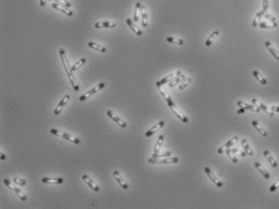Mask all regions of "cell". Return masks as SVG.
I'll use <instances>...</instances> for the list:
<instances>
[{
  "mask_svg": "<svg viewBox=\"0 0 279 209\" xmlns=\"http://www.w3.org/2000/svg\"><path fill=\"white\" fill-rule=\"evenodd\" d=\"M107 114H108V116H109L112 120H113L115 121V122H116L118 125L121 126V128H126V126H127V124H126L124 121L122 120H121V119H120L118 116H116V115H115L113 112H112V111H110V110H108Z\"/></svg>",
  "mask_w": 279,
  "mask_h": 209,
  "instance_id": "obj_11",
  "label": "cell"
},
{
  "mask_svg": "<svg viewBox=\"0 0 279 209\" xmlns=\"http://www.w3.org/2000/svg\"><path fill=\"white\" fill-rule=\"evenodd\" d=\"M3 182H4V183L7 185V186H8V188H10L11 190H15V186L11 182L9 181V180H7V179H4L3 180Z\"/></svg>",
  "mask_w": 279,
  "mask_h": 209,
  "instance_id": "obj_45",
  "label": "cell"
},
{
  "mask_svg": "<svg viewBox=\"0 0 279 209\" xmlns=\"http://www.w3.org/2000/svg\"><path fill=\"white\" fill-rule=\"evenodd\" d=\"M113 176H114V178H116V181L118 182V183L121 185L122 188H124L125 190L128 189V185H127V183H126V182L124 181V179L121 178V176L120 175V174H119V172L118 171L113 172Z\"/></svg>",
  "mask_w": 279,
  "mask_h": 209,
  "instance_id": "obj_18",
  "label": "cell"
},
{
  "mask_svg": "<svg viewBox=\"0 0 279 209\" xmlns=\"http://www.w3.org/2000/svg\"><path fill=\"white\" fill-rule=\"evenodd\" d=\"M88 46L90 47V48H92V49H96V50H98V51L101 52V53H104V52H106V49H105L104 47L101 46V45H97V44H96V43H94V42H89Z\"/></svg>",
  "mask_w": 279,
  "mask_h": 209,
  "instance_id": "obj_27",
  "label": "cell"
},
{
  "mask_svg": "<svg viewBox=\"0 0 279 209\" xmlns=\"http://www.w3.org/2000/svg\"><path fill=\"white\" fill-rule=\"evenodd\" d=\"M59 54H60L61 59H62V64L64 65V69H65L66 75L68 76V79L70 80V83H71V85H72V87H73V88L74 89L75 91H79V85L76 83V81H75V79L74 78V75H72V72H70V65H69V62H68V60L66 58V53L64 50L63 49H60L59 50Z\"/></svg>",
  "mask_w": 279,
  "mask_h": 209,
  "instance_id": "obj_1",
  "label": "cell"
},
{
  "mask_svg": "<svg viewBox=\"0 0 279 209\" xmlns=\"http://www.w3.org/2000/svg\"><path fill=\"white\" fill-rule=\"evenodd\" d=\"M163 125H164V122H163V121H159L158 124H156L155 125H154L153 127L150 129V130L147 131V132H146L145 136H146L147 137H150V136H151L155 132H156L157 131L159 130V129H160Z\"/></svg>",
  "mask_w": 279,
  "mask_h": 209,
  "instance_id": "obj_12",
  "label": "cell"
},
{
  "mask_svg": "<svg viewBox=\"0 0 279 209\" xmlns=\"http://www.w3.org/2000/svg\"><path fill=\"white\" fill-rule=\"evenodd\" d=\"M45 3H46V0H40V5H41V7H45Z\"/></svg>",
  "mask_w": 279,
  "mask_h": 209,
  "instance_id": "obj_48",
  "label": "cell"
},
{
  "mask_svg": "<svg viewBox=\"0 0 279 209\" xmlns=\"http://www.w3.org/2000/svg\"><path fill=\"white\" fill-rule=\"evenodd\" d=\"M219 33L218 32V31H214V32H213V33H211V35L209 36V38H208V39L206 40V41H205V46L207 47L210 46L211 44L214 42V40L219 37Z\"/></svg>",
  "mask_w": 279,
  "mask_h": 209,
  "instance_id": "obj_25",
  "label": "cell"
},
{
  "mask_svg": "<svg viewBox=\"0 0 279 209\" xmlns=\"http://www.w3.org/2000/svg\"><path fill=\"white\" fill-rule=\"evenodd\" d=\"M237 105L239 107H242V108H244L245 110H251V111L256 112H260V107H257L255 104H247V103L242 102V101H238Z\"/></svg>",
  "mask_w": 279,
  "mask_h": 209,
  "instance_id": "obj_9",
  "label": "cell"
},
{
  "mask_svg": "<svg viewBox=\"0 0 279 209\" xmlns=\"http://www.w3.org/2000/svg\"><path fill=\"white\" fill-rule=\"evenodd\" d=\"M265 46H266V48L268 49V50L271 53V54L274 57L275 59L279 60V53L276 50V49H275L274 47L271 45V43H270V41L265 42Z\"/></svg>",
  "mask_w": 279,
  "mask_h": 209,
  "instance_id": "obj_20",
  "label": "cell"
},
{
  "mask_svg": "<svg viewBox=\"0 0 279 209\" xmlns=\"http://www.w3.org/2000/svg\"><path fill=\"white\" fill-rule=\"evenodd\" d=\"M171 156V153L170 152H163V153H160L159 151L158 153H154L152 154V157L153 158H164V157H169Z\"/></svg>",
  "mask_w": 279,
  "mask_h": 209,
  "instance_id": "obj_33",
  "label": "cell"
},
{
  "mask_svg": "<svg viewBox=\"0 0 279 209\" xmlns=\"http://www.w3.org/2000/svg\"><path fill=\"white\" fill-rule=\"evenodd\" d=\"M259 26L261 28H276L278 26V23L276 22H271V23H267V22H261L259 23Z\"/></svg>",
  "mask_w": 279,
  "mask_h": 209,
  "instance_id": "obj_32",
  "label": "cell"
},
{
  "mask_svg": "<svg viewBox=\"0 0 279 209\" xmlns=\"http://www.w3.org/2000/svg\"><path fill=\"white\" fill-rule=\"evenodd\" d=\"M185 79V76L184 75H181L180 76H178V77H177V78H175L174 79H172V81L169 83V87H174V86H176V85H177L178 83H181L182 81H184Z\"/></svg>",
  "mask_w": 279,
  "mask_h": 209,
  "instance_id": "obj_26",
  "label": "cell"
},
{
  "mask_svg": "<svg viewBox=\"0 0 279 209\" xmlns=\"http://www.w3.org/2000/svg\"><path fill=\"white\" fill-rule=\"evenodd\" d=\"M13 182H14L15 183L18 184V185H20V186H25L26 185V182L23 180V179L18 178H13Z\"/></svg>",
  "mask_w": 279,
  "mask_h": 209,
  "instance_id": "obj_42",
  "label": "cell"
},
{
  "mask_svg": "<svg viewBox=\"0 0 279 209\" xmlns=\"http://www.w3.org/2000/svg\"><path fill=\"white\" fill-rule=\"evenodd\" d=\"M116 23L114 22H98L95 23V28H114L116 27Z\"/></svg>",
  "mask_w": 279,
  "mask_h": 209,
  "instance_id": "obj_17",
  "label": "cell"
},
{
  "mask_svg": "<svg viewBox=\"0 0 279 209\" xmlns=\"http://www.w3.org/2000/svg\"><path fill=\"white\" fill-rule=\"evenodd\" d=\"M181 75H182L181 72V71H177V72H173L172 74H170L169 75H167L166 77H164L163 79H162L160 81H159L156 83V86L157 87H159V86H162L163 84L167 83L168 82H171L172 79H175V77H178L180 76Z\"/></svg>",
  "mask_w": 279,
  "mask_h": 209,
  "instance_id": "obj_5",
  "label": "cell"
},
{
  "mask_svg": "<svg viewBox=\"0 0 279 209\" xmlns=\"http://www.w3.org/2000/svg\"><path fill=\"white\" fill-rule=\"evenodd\" d=\"M43 183H56V184H61L63 182V179L61 178H43L41 179Z\"/></svg>",
  "mask_w": 279,
  "mask_h": 209,
  "instance_id": "obj_19",
  "label": "cell"
},
{
  "mask_svg": "<svg viewBox=\"0 0 279 209\" xmlns=\"http://www.w3.org/2000/svg\"><path fill=\"white\" fill-rule=\"evenodd\" d=\"M252 75H254V77H255V78H256V79H257V80H258L261 84H263V85H266V84H267V81H266V79H265L262 75H260L259 72H257L256 70H254V71L252 72Z\"/></svg>",
  "mask_w": 279,
  "mask_h": 209,
  "instance_id": "obj_31",
  "label": "cell"
},
{
  "mask_svg": "<svg viewBox=\"0 0 279 209\" xmlns=\"http://www.w3.org/2000/svg\"><path fill=\"white\" fill-rule=\"evenodd\" d=\"M178 161H179V159L176 157L165 158V159H158V158L152 157L149 159L148 162L151 163V164H170V163H177L178 162Z\"/></svg>",
  "mask_w": 279,
  "mask_h": 209,
  "instance_id": "obj_3",
  "label": "cell"
},
{
  "mask_svg": "<svg viewBox=\"0 0 279 209\" xmlns=\"http://www.w3.org/2000/svg\"><path fill=\"white\" fill-rule=\"evenodd\" d=\"M204 170L205 172L206 173V174L208 175V177L211 179V181L213 182L216 186H218L219 187H222L223 186V182L219 181V179H218V178L216 177V175H214V174L212 172V170L209 168L205 167Z\"/></svg>",
  "mask_w": 279,
  "mask_h": 209,
  "instance_id": "obj_6",
  "label": "cell"
},
{
  "mask_svg": "<svg viewBox=\"0 0 279 209\" xmlns=\"http://www.w3.org/2000/svg\"><path fill=\"white\" fill-rule=\"evenodd\" d=\"M190 82H191V78H185V79L184 81H182L181 85L179 86L180 90H183V89L185 88L186 87H187L189 84L190 83Z\"/></svg>",
  "mask_w": 279,
  "mask_h": 209,
  "instance_id": "obj_38",
  "label": "cell"
},
{
  "mask_svg": "<svg viewBox=\"0 0 279 209\" xmlns=\"http://www.w3.org/2000/svg\"><path fill=\"white\" fill-rule=\"evenodd\" d=\"M169 107L171 108V110L172 111V112H173V113H174V114H175V115H176V116H177V117H178V118L182 121V122H184V123H188V121H189L188 118L185 117V116H183L181 113L177 110V107H176V105H175L174 103L172 104L171 106H169Z\"/></svg>",
  "mask_w": 279,
  "mask_h": 209,
  "instance_id": "obj_14",
  "label": "cell"
},
{
  "mask_svg": "<svg viewBox=\"0 0 279 209\" xmlns=\"http://www.w3.org/2000/svg\"><path fill=\"white\" fill-rule=\"evenodd\" d=\"M141 6H142V5H141L140 3H137L136 5H135V11H134V22H138V10H140Z\"/></svg>",
  "mask_w": 279,
  "mask_h": 209,
  "instance_id": "obj_37",
  "label": "cell"
},
{
  "mask_svg": "<svg viewBox=\"0 0 279 209\" xmlns=\"http://www.w3.org/2000/svg\"><path fill=\"white\" fill-rule=\"evenodd\" d=\"M14 191L18 195V196L20 198V200H22V201H25V200H27V198H26V196L25 195H23V193H22V191L21 190H19V188H17V187H15V190H14Z\"/></svg>",
  "mask_w": 279,
  "mask_h": 209,
  "instance_id": "obj_39",
  "label": "cell"
},
{
  "mask_svg": "<svg viewBox=\"0 0 279 209\" xmlns=\"http://www.w3.org/2000/svg\"><path fill=\"white\" fill-rule=\"evenodd\" d=\"M69 99H70V95H65L64 97L62 98V99L60 101L59 104L58 105V107H56L55 111H54V114H55V115H59V114H60L61 112H62V110L63 109V107H65L66 104L68 103Z\"/></svg>",
  "mask_w": 279,
  "mask_h": 209,
  "instance_id": "obj_8",
  "label": "cell"
},
{
  "mask_svg": "<svg viewBox=\"0 0 279 209\" xmlns=\"http://www.w3.org/2000/svg\"><path fill=\"white\" fill-rule=\"evenodd\" d=\"M104 87H105V84L103 83L98 84L96 87H95L93 89L90 90V91H88L87 93H85L83 95H81V96L79 97V100H80V101H84V100H85L86 99H88V98L90 97L91 95H94V94H96V92H98L99 91H100V90L104 88Z\"/></svg>",
  "mask_w": 279,
  "mask_h": 209,
  "instance_id": "obj_4",
  "label": "cell"
},
{
  "mask_svg": "<svg viewBox=\"0 0 279 209\" xmlns=\"http://www.w3.org/2000/svg\"><path fill=\"white\" fill-rule=\"evenodd\" d=\"M241 145H242V147L244 148V151H245V153L248 155V156H252V154H253V151L252 150V149L250 148V146H249V144H248V140H247L246 139H243L241 140Z\"/></svg>",
  "mask_w": 279,
  "mask_h": 209,
  "instance_id": "obj_23",
  "label": "cell"
},
{
  "mask_svg": "<svg viewBox=\"0 0 279 209\" xmlns=\"http://www.w3.org/2000/svg\"><path fill=\"white\" fill-rule=\"evenodd\" d=\"M231 151L234 153V154L238 155V156H240V157H242V158H244L247 154L245 152H244V151H242V150H240V149H231Z\"/></svg>",
  "mask_w": 279,
  "mask_h": 209,
  "instance_id": "obj_41",
  "label": "cell"
},
{
  "mask_svg": "<svg viewBox=\"0 0 279 209\" xmlns=\"http://www.w3.org/2000/svg\"><path fill=\"white\" fill-rule=\"evenodd\" d=\"M167 41L170 42V43H173V44H176V45H181L184 44L183 40L177 39V38H173V37H167Z\"/></svg>",
  "mask_w": 279,
  "mask_h": 209,
  "instance_id": "obj_34",
  "label": "cell"
},
{
  "mask_svg": "<svg viewBox=\"0 0 279 209\" xmlns=\"http://www.w3.org/2000/svg\"><path fill=\"white\" fill-rule=\"evenodd\" d=\"M50 132H51L52 134L56 135V136H61V137H62V138H64V139L67 140H70V141H71L72 143H74V144H79V143H80V140H79L78 138H76V137H74V136H72L67 134V133H65V132H62V131L57 130V129H53V128H52L51 130H50Z\"/></svg>",
  "mask_w": 279,
  "mask_h": 209,
  "instance_id": "obj_2",
  "label": "cell"
},
{
  "mask_svg": "<svg viewBox=\"0 0 279 209\" xmlns=\"http://www.w3.org/2000/svg\"><path fill=\"white\" fill-rule=\"evenodd\" d=\"M126 23H127V24L129 25V27L132 29V31H133V32H134L137 36H141V35H142V33H142V31H141L139 28H138V27L135 25L134 23L131 19H126Z\"/></svg>",
  "mask_w": 279,
  "mask_h": 209,
  "instance_id": "obj_21",
  "label": "cell"
},
{
  "mask_svg": "<svg viewBox=\"0 0 279 209\" xmlns=\"http://www.w3.org/2000/svg\"><path fill=\"white\" fill-rule=\"evenodd\" d=\"M271 110L274 111V112H279V107L278 106H272L271 107Z\"/></svg>",
  "mask_w": 279,
  "mask_h": 209,
  "instance_id": "obj_47",
  "label": "cell"
},
{
  "mask_svg": "<svg viewBox=\"0 0 279 209\" xmlns=\"http://www.w3.org/2000/svg\"><path fill=\"white\" fill-rule=\"evenodd\" d=\"M268 7H269V1L268 0H263V9H262V11L265 12L268 10Z\"/></svg>",
  "mask_w": 279,
  "mask_h": 209,
  "instance_id": "obj_46",
  "label": "cell"
},
{
  "mask_svg": "<svg viewBox=\"0 0 279 209\" xmlns=\"http://www.w3.org/2000/svg\"><path fill=\"white\" fill-rule=\"evenodd\" d=\"M264 155L266 158V159L268 160V162L270 163V165L274 168H276L278 166V163L276 162V161L274 160V158L272 157V155L270 154V153L268 150H265L264 151Z\"/></svg>",
  "mask_w": 279,
  "mask_h": 209,
  "instance_id": "obj_24",
  "label": "cell"
},
{
  "mask_svg": "<svg viewBox=\"0 0 279 209\" xmlns=\"http://www.w3.org/2000/svg\"><path fill=\"white\" fill-rule=\"evenodd\" d=\"M278 187H279V178L277 180V181L275 182L274 183L272 186H270V190L271 191V192H274V191H275V190H277Z\"/></svg>",
  "mask_w": 279,
  "mask_h": 209,
  "instance_id": "obj_44",
  "label": "cell"
},
{
  "mask_svg": "<svg viewBox=\"0 0 279 209\" xmlns=\"http://www.w3.org/2000/svg\"><path fill=\"white\" fill-rule=\"evenodd\" d=\"M5 158H6V157H5L4 154H3V153H1V159H2V160H4Z\"/></svg>",
  "mask_w": 279,
  "mask_h": 209,
  "instance_id": "obj_50",
  "label": "cell"
},
{
  "mask_svg": "<svg viewBox=\"0 0 279 209\" xmlns=\"http://www.w3.org/2000/svg\"><path fill=\"white\" fill-rule=\"evenodd\" d=\"M82 178L84 179V181L93 190H95V191H99L100 190V188L98 187V186L92 180V178H90V177H88L87 174H84V175H83L82 176Z\"/></svg>",
  "mask_w": 279,
  "mask_h": 209,
  "instance_id": "obj_13",
  "label": "cell"
},
{
  "mask_svg": "<svg viewBox=\"0 0 279 209\" xmlns=\"http://www.w3.org/2000/svg\"><path fill=\"white\" fill-rule=\"evenodd\" d=\"M252 104H255V105H256L257 107H260V109H262L264 112H266V113H267L268 115H270V116H274V111L270 110V108L267 107V106H265V104H263L262 103H260V101H258V100L256 99H252Z\"/></svg>",
  "mask_w": 279,
  "mask_h": 209,
  "instance_id": "obj_7",
  "label": "cell"
},
{
  "mask_svg": "<svg viewBox=\"0 0 279 209\" xmlns=\"http://www.w3.org/2000/svg\"><path fill=\"white\" fill-rule=\"evenodd\" d=\"M252 125L254 126L255 127V128H256V130L258 131L259 132H260V134H261V136H267V132H266V131L261 127V126L256 122V121H255V120H253L252 121Z\"/></svg>",
  "mask_w": 279,
  "mask_h": 209,
  "instance_id": "obj_30",
  "label": "cell"
},
{
  "mask_svg": "<svg viewBox=\"0 0 279 209\" xmlns=\"http://www.w3.org/2000/svg\"><path fill=\"white\" fill-rule=\"evenodd\" d=\"M140 12L142 15V24L143 27H147L148 25V20H147V11H146V7L144 6H141L140 7Z\"/></svg>",
  "mask_w": 279,
  "mask_h": 209,
  "instance_id": "obj_16",
  "label": "cell"
},
{
  "mask_svg": "<svg viewBox=\"0 0 279 209\" xmlns=\"http://www.w3.org/2000/svg\"><path fill=\"white\" fill-rule=\"evenodd\" d=\"M261 16H262L261 11H260V12H257V13H256V16H255V19H254L253 22H252V26H253V27H256L257 25H259Z\"/></svg>",
  "mask_w": 279,
  "mask_h": 209,
  "instance_id": "obj_36",
  "label": "cell"
},
{
  "mask_svg": "<svg viewBox=\"0 0 279 209\" xmlns=\"http://www.w3.org/2000/svg\"><path fill=\"white\" fill-rule=\"evenodd\" d=\"M163 139H164V136H163V135H160L158 137V140L156 141V144L155 146V148H154V152L155 153H158L159 151V149H160L161 146H162V143H163Z\"/></svg>",
  "mask_w": 279,
  "mask_h": 209,
  "instance_id": "obj_28",
  "label": "cell"
},
{
  "mask_svg": "<svg viewBox=\"0 0 279 209\" xmlns=\"http://www.w3.org/2000/svg\"><path fill=\"white\" fill-rule=\"evenodd\" d=\"M52 7H53L54 9L60 11H62V13H64V14H66V15H68V16H72V15H73V11H70V10L69 9V7H67L62 6V5L60 6V5H58V3H53V4H52Z\"/></svg>",
  "mask_w": 279,
  "mask_h": 209,
  "instance_id": "obj_10",
  "label": "cell"
},
{
  "mask_svg": "<svg viewBox=\"0 0 279 209\" xmlns=\"http://www.w3.org/2000/svg\"><path fill=\"white\" fill-rule=\"evenodd\" d=\"M49 1H50V0H49Z\"/></svg>",
  "mask_w": 279,
  "mask_h": 209,
  "instance_id": "obj_51",
  "label": "cell"
},
{
  "mask_svg": "<svg viewBox=\"0 0 279 209\" xmlns=\"http://www.w3.org/2000/svg\"><path fill=\"white\" fill-rule=\"evenodd\" d=\"M227 156L229 157V158L232 161V162L234 163L238 162V159L236 158V156H234V153L231 151V149L227 148Z\"/></svg>",
  "mask_w": 279,
  "mask_h": 209,
  "instance_id": "obj_35",
  "label": "cell"
},
{
  "mask_svg": "<svg viewBox=\"0 0 279 209\" xmlns=\"http://www.w3.org/2000/svg\"><path fill=\"white\" fill-rule=\"evenodd\" d=\"M261 14H262V15H264L266 19H268L269 20H270L271 22H276V18H275L274 15H272L267 13L266 11H265V12H263L262 11H261Z\"/></svg>",
  "mask_w": 279,
  "mask_h": 209,
  "instance_id": "obj_40",
  "label": "cell"
},
{
  "mask_svg": "<svg viewBox=\"0 0 279 209\" xmlns=\"http://www.w3.org/2000/svg\"><path fill=\"white\" fill-rule=\"evenodd\" d=\"M238 139H239V137L238 136H234L233 138H231V139L230 140H228L227 142L225 144H223V146H221L220 148L219 149V150H218V152H219V153H223V151H224V149H227V148H229V147H231V145H233V144H235L236 141L238 140Z\"/></svg>",
  "mask_w": 279,
  "mask_h": 209,
  "instance_id": "obj_15",
  "label": "cell"
},
{
  "mask_svg": "<svg viewBox=\"0 0 279 209\" xmlns=\"http://www.w3.org/2000/svg\"><path fill=\"white\" fill-rule=\"evenodd\" d=\"M244 112H245V109L244 108H240L239 111L237 112V114H240V113H244Z\"/></svg>",
  "mask_w": 279,
  "mask_h": 209,
  "instance_id": "obj_49",
  "label": "cell"
},
{
  "mask_svg": "<svg viewBox=\"0 0 279 209\" xmlns=\"http://www.w3.org/2000/svg\"><path fill=\"white\" fill-rule=\"evenodd\" d=\"M54 1H56V3H60L62 6H65V7H71V4L68 1H66V0H54Z\"/></svg>",
  "mask_w": 279,
  "mask_h": 209,
  "instance_id": "obj_43",
  "label": "cell"
},
{
  "mask_svg": "<svg viewBox=\"0 0 279 209\" xmlns=\"http://www.w3.org/2000/svg\"><path fill=\"white\" fill-rule=\"evenodd\" d=\"M254 166H255V167H256V169H257V170H259V172H260V174H262L263 176L265 177V178H266V179H269V178H270V174L268 173V171H267V170H265V168L263 167V166H262L260 165V163L257 162H255V164H254Z\"/></svg>",
  "mask_w": 279,
  "mask_h": 209,
  "instance_id": "obj_22",
  "label": "cell"
},
{
  "mask_svg": "<svg viewBox=\"0 0 279 209\" xmlns=\"http://www.w3.org/2000/svg\"><path fill=\"white\" fill-rule=\"evenodd\" d=\"M85 62H86V58H84V57L81 58V59H80L77 63H75L74 65H72V67H70V72H74V71H75L76 70H78L79 67H81V66L84 65Z\"/></svg>",
  "mask_w": 279,
  "mask_h": 209,
  "instance_id": "obj_29",
  "label": "cell"
}]
</instances>
